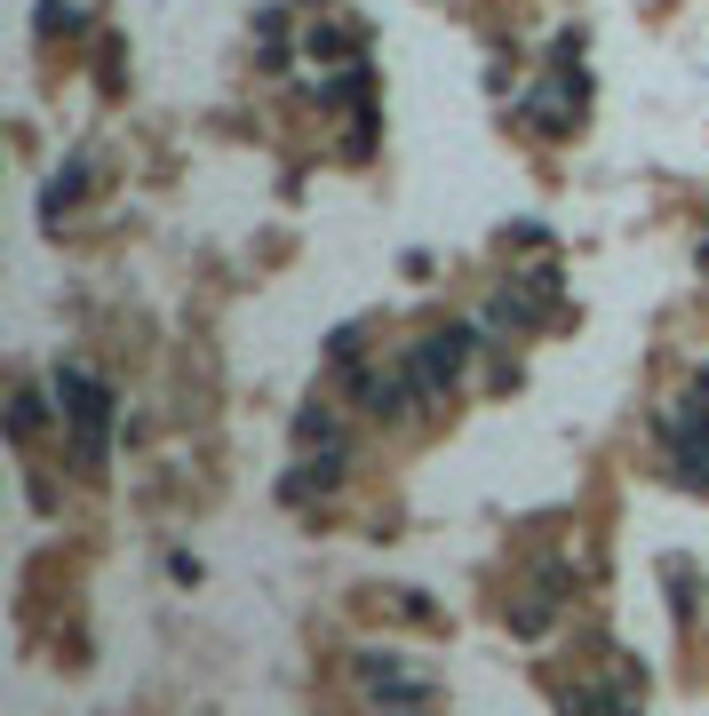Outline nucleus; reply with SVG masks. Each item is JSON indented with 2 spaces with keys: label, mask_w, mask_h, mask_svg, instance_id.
I'll return each mask as SVG.
<instances>
[{
  "label": "nucleus",
  "mask_w": 709,
  "mask_h": 716,
  "mask_svg": "<svg viewBox=\"0 0 709 716\" xmlns=\"http://www.w3.org/2000/svg\"><path fill=\"white\" fill-rule=\"evenodd\" d=\"M56 390L73 398V422H80V454L96 462V454H105V406H112V390H105V383H88V374H64Z\"/></svg>",
  "instance_id": "1"
}]
</instances>
